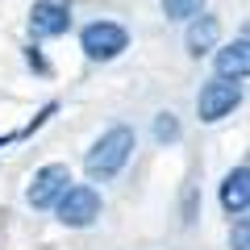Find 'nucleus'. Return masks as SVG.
I'll return each mask as SVG.
<instances>
[{
    "label": "nucleus",
    "instance_id": "39448f33",
    "mask_svg": "<svg viewBox=\"0 0 250 250\" xmlns=\"http://www.w3.org/2000/svg\"><path fill=\"white\" fill-rule=\"evenodd\" d=\"M67 184H71L67 163H46V167L34 171V179H29V188H25V200L34 208H54L62 200V192H67Z\"/></svg>",
    "mask_w": 250,
    "mask_h": 250
},
{
    "label": "nucleus",
    "instance_id": "0eeeda50",
    "mask_svg": "<svg viewBox=\"0 0 250 250\" xmlns=\"http://www.w3.org/2000/svg\"><path fill=\"white\" fill-rule=\"evenodd\" d=\"M213 67H217V80H246L250 75V38H233L229 46L213 50Z\"/></svg>",
    "mask_w": 250,
    "mask_h": 250
},
{
    "label": "nucleus",
    "instance_id": "7ed1b4c3",
    "mask_svg": "<svg viewBox=\"0 0 250 250\" xmlns=\"http://www.w3.org/2000/svg\"><path fill=\"white\" fill-rule=\"evenodd\" d=\"M242 104V88L233 80H208L205 88H200V96H196V117L205 125H213V121H221V117H229L233 108Z\"/></svg>",
    "mask_w": 250,
    "mask_h": 250
},
{
    "label": "nucleus",
    "instance_id": "1a4fd4ad",
    "mask_svg": "<svg viewBox=\"0 0 250 250\" xmlns=\"http://www.w3.org/2000/svg\"><path fill=\"white\" fill-rule=\"evenodd\" d=\"M188 54H208V50H217V42H221V21L213 17V13H200L192 25H188Z\"/></svg>",
    "mask_w": 250,
    "mask_h": 250
},
{
    "label": "nucleus",
    "instance_id": "6e6552de",
    "mask_svg": "<svg viewBox=\"0 0 250 250\" xmlns=\"http://www.w3.org/2000/svg\"><path fill=\"white\" fill-rule=\"evenodd\" d=\"M221 208L229 217H242V213H250V167H233L229 175L221 179Z\"/></svg>",
    "mask_w": 250,
    "mask_h": 250
},
{
    "label": "nucleus",
    "instance_id": "423d86ee",
    "mask_svg": "<svg viewBox=\"0 0 250 250\" xmlns=\"http://www.w3.org/2000/svg\"><path fill=\"white\" fill-rule=\"evenodd\" d=\"M67 29H71V0H34V9H29V34L38 42L62 38Z\"/></svg>",
    "mask_w": 250,
    "mask_h": 250
},
{
    "label": "nucleus",
    "instance_id": "20e7f679",
    "mask_svg": "<svg viewBox=\"0 0 250 250\" xmlns=\"http://www.w3.org/2000/svg\"><path fill=\"white\" fill-rule=\"evenodd\" d=\"M54 208H59V221L67 225V229H88V225L100 217V196H96V188L75 184V188L62 192V200Z\"/></svg>",
    "mask_w": 250,
    "mask_h": 250
},
{
    "label": "nucleus",
    "instance_id": "f8f14e48",
    "mask_svg": "<svg viewBox=\"0 0 250 250\" xmlns=\"http://www.w3.org/2000/svg\"><path fill=\"white\" fill-rule=\"evenodd\" d=\"M54 113H59V104H54V100H50V104H42V108H38V117H34V121H29V125H25V129H21L17 138H29V134H34V129H42V125L50 121Z\"/></svg>",
    "mask_w": 250,
    "mask_h": 250
},
{
    "label": "nucleus",
    "instance_id": "f03ea898",
    "mask_svg": "<svg viewBox=\"0 0 250 250\" xmlns=\"http://www.w3.org/2000/svg\"><path fill=\"white\" fill-rule=\"evenodd\" d=\"M80 46H83V54H88L92 62H113L117 54L129 50V34H125V25H117V21H92L80 34Z\"/></svg>",
    "mask_w": 250,
    "mask_h": 250
},
{
    "label": "nucleus",
    "instance_id": "f257e3e1",
    "mask_svg": "<svg viewBox=\"0 0 250 250\" xmlns=\"http://www.w3.org/2000/svg\"><path fill=\"white\" fill-rule=\"evenodd\" d=\"M129 154H134V129H129V125H113V129H104V134L92 142L88 159H83V171H88L92 179H113L117 171L129 163Z\"/></svg>",
    "mask_w": 250,
    "mask_h": 250
},
{
    "label": "nucleus",
    "instance_id": "4468645a",
    "mask_svg": "<svg viewBox=\"0 0 250 250\" xmlns=\"http://www.w3.org/2000/svg\"><path fill=\"white\" fill-rule=\"evenodd\" d=\"M25 62H29V67H34V71H42V75H50V62H46L42 54L34 50V46H29V50H25Z\"/></svg>",
    "mask_w": 250,
    "mask_h": 250
},
{
    "label": "nucleus",
    "instance_id": "ddd939ff",
    "mask_svg": "<svg viewBox=\"0 0 250 250\" xmlns=\"http://www.w3.org/2000/svg\"><path fill=\"white\" fill-rule=\"evenodd\" d=\"M229 246L233 250H250V221H238L229 229Z\"/></svg>",
    "mask_w": 250,
    "mask_h": 250
},
{
    "label": "nucleus",
    "instance_id": "9b49d317",
    "mask_svg": "<svg viewBox=\"0 0 250 250\" xmlns=\"http://www.w3.org/2000/svg\"><path fill=\"white\" fill-rule=\"evenodd\" d=\"M179 134H184V129H179L175 113H159V117H154V138H159L163 146H167V142H179Z\"/></svg>",
    "mask_w": 250,
    "mask_h": 250
},
{
    "label": "nucleus",
    "instance_id": "9d476101",
    "mask_svg": "<svg viewBox=\"0 0 250 250\" xmlns=\"http://www.w3.org/2000/svg\"><path fill=\"white\" fill-rule=\"evenodd\" d=\"M200 13H205V0H163L167 21H196Z\"/></svg>",
    "mask_w": 250,
    "mask_h": 250
}]
</instances>
